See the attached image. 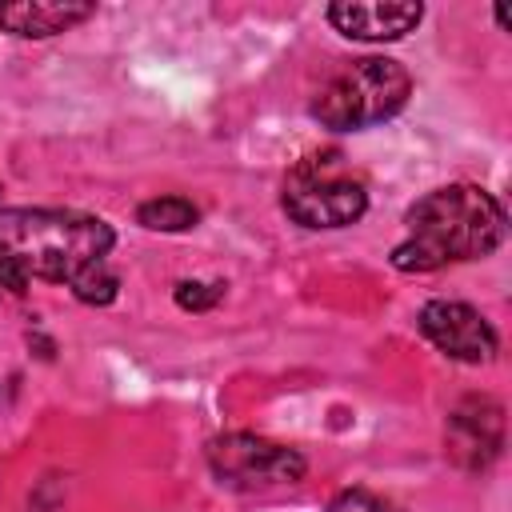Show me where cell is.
Wrapping results in <instances>:
<instances>
[{"instance_id":"1","label":"cell","mask_w":512,"mask_h":512,"mask_svg":"<svg viewBox=\"0 0 512 512\" xmlns=\"http://www.w3.org/2000/svg\"><path fill=\"white\" fill-rule=\"evenodd\" d=\"M408 240L392 248L400 272H436L448 260H476L500 248L504 208L492 192L476 184H444L420 196L408 212Z\"/></svg>"},{"instance_id":"2","label":"cell","mask_w":512,"mask_h":512,"mask_svg":"<svg viewBox=\"0 0 512 512\" xmlns=\"http://www.w3.org/2000/svg\"><path fill=\"white\" fill-rule=\"evenodd\" d=\"M112 228L100 216L72 208H0V248L32 280L72 284L80 272L104 264Z\"/></svg>"},{"instance_id":"3","label":"cell","mask_w":512,"mask_h":512,"mask_svg":"<svg viewBox=\"0 0 512 512\" xmlns=\"http://www.w3.org/2000/svg\"><path fill=\"white\" fill-rule=\"evenodd\" d=\"M408 92H412V76L404 64L388 56H360L336 68L320 84L312 100V116L332 132H356L396 116Z\"/></svg>"},{"instance_id":"4","label":"cell","mask_w":512,"mask_h":512,"mask_svg":"<svg viewBox=\"0 0 512 512\" xmlns=\"http://www.w3.org/2000/svg\"><path fill=\"white\" fill-rule=\"evenodd\" d=\"M368 208L364 184L344 172L336 152L300 160L284 180V212L304 228H344Z\"/></svg>"},{"instance_id":"5","label":"cell","mask_w":512,"mask_h":512,"mask_svg":"<svg viewBox=\"0 0 512 512\" xmlns=\"http://www.w3.org/2000/svg\"><path fill=\"white\" fill-rule=\"evenodd\" d=\"M208 464L228 488H272L304 476V456L252 432H228L208 444Z\"/></svg>"},{"instance_id":"6","label":"cell","mask_w":512,"mask_h":512,"mask_svg":"<svg viewBox=\"0 0 512 512\" xmlns=\"http://www.w3.org/2000/svg\"><path fill=\"white\" fill-rule=\"evenodd\" d=\"M416 324L452 360L484 364V360L496 356V332H492V324L476 308H468L460 300H432V304H424Z\"/></svg>"},{"instance_id":"7","label":"cell","mask_w":512,"mask_h":512,"mask_svg":"<svg viewBox=\"0 0 512 512\" xmlns=\"http://www.w3.org/2000/svg\"><path fill=\"white\" fill-rule=\"evenodd\" d=\"M504 444V412L488 396H468L448 416V456L460 468H488Z\"/></svg>"},{"instance_id":"8","label":"cell","mask_w":512,"mask_h":512,"mask_svg":"<svg viewBox=\"0 0 512 512\" xmlns=\"http://www.w3.org/2000/svg\"><path fill=\"white\" fill-rule=\"evenodd\" d=\"M424 8L420 4H364V0H348V4H332L328 20L336 32L352 36V40H400L404 32H412L420 24Z\"/></svg>"},{"instance_id":"9","label":"cell","mask_w":512,"mask_h":512,"mask_svg":"<svg viewBox=\"0 0 512 512\" xmlns=\"http://www.w3.org/2000/svg\"><path fill=\"white\" fill-rule=\"evenodd\" d=\"M92 4L80 0H16V4H0V28H8L12 36H56L68 32L72 24L88 20Z\"/></svg>"},{"instance_id":"10","label":"cell","mask_w":512,"mask_h":512,"mask_svg":"<svg viewBox=\"0 0 512 512\" xmlns=\"http://www.w3.org/2000/svg\"><path fill=\"white\" fill-rule=\"evenodd\" d=\"M136 220L152 232H188L200 220V212L184 196H156V200H144L136 208Z\"/></svg>"},{"instance_id":"11","label":"cell","mask_w":512,"mask_h":512,"mask_svg":"<svg viewBox=\"0 0 512 512\" xmlns=\"http://www.w3.org/2000/svg\"><path fill=\"white\" fill-rule=\"evenodd\" d=\"M116 288H120V280H116V272H112L108 264H96V268H88V272H80V276L72 280L76 300H80V304H96V308L112 304V300H116Z\"/></svg>"},{"instance_id":"12","label":"cell","mask_w":512,"mask_h":512,"mask_svg":"<svg viewBox=\"0 0 512 512\" xmlns=\"http://www.w3.org/2000/svg\"><path fill=\"white\" fill-rule=\"evenodd\" d=\"M220 292H224V284L184 280V284H176V304H180V308H188V312H204V308H212V304L220 300Z\"/></svg>"},{"instance_id":"13","label":"cell","mask_w":512,"mask_h":512,"mask_svg":"<svg viewBox=\"0 0 512 512\" xmlns=\"http://www.w3.org/2000/svg\"><path fill=\"white\" fill-rule=\"evenodd\" d=\"M328 512H388L372 492H364V488H348V492H340L336 500H332V508Z\"/></svg>"},{"instance_id":"14","label":"cell","mask_w":512,"mask_h":512,"mask_svg":"<svg viewBox=\"0 0 512 512\" xmlns=\"http://www.w3.org/2000/svg\"><path fill=\"white\" fill-rule=\"evenodd\" d=\"M28 276L20 272V264L0 248V296H24Z\"/></svg>"}]
</instances>
